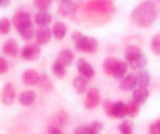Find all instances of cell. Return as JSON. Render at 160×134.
<instances>
[{
	"label": "cell",
	"mask_w": 160,
	"mask_h": 134,
	"mask_svg": "<svg viewBox=\"0 0 160 134\" xmlns=\"http://www.w3.org/2000/svg\"><path fill=\"white\" fill-rule=\"evenodd\" d=\"M9 69V64H8V61L4 59L3 57H0V74L6 73Z\"/></svg>",
	"instance_id": "37"
},
{
	"label": "cell",
	"mask_w": 160,
	"mask_h": 134,
	"mask_svg": "<svg viewBox=\"0 0 160 134\" xmlns=\"http://www.w3.org/2000/svg\"><path fill=\"white\" fill-rule=\"evenodd\" d=\"M112 104H113V102L111 101L110 99H106L104 103H102L105 113L107 114V116H109V117H112Z\"/></svg>",
	"instance_id": "35"
},
{
	"label": "cell",
	"mask_w": 160,
	"mask_h": 134,
	"mask_svg": "<svg viewBox=\"0 0 160 134\" xmlns=\"http://www.w3.org/2000/svg\"><path fill=\"white\" fill-rule=\"evenodd\" d=\"M102 128H104V126L100 121H93L88 126V130H89L90 134H100Z\"/></svg>",
	"instance_id": "32"
},
{
	"label": "cell",
	"mask_w": 160,
	"mask_h": 134,
	"mask_svg": "<svg viewBox=\"0 0 160 134\" xmlns=\"http://www.w3.org/2000/svg\"><path fill=\"white\" fill-rule=\"evenodd\" d=\"M99 103H100L99 90L97 88H95V87L90 88L88 90L86 100H84V106H86V109L93 110V109H95V107L98 106Z\"/></svg>",
	"instance_id": "5"
},
{
	"label": "cell",
	"mask_w": 160,
	"mask_h": 134,
	"mask_svg": "<svg viewBox=\"0 0 160 134\" xmlns=\"http://www.w3.org/2000/svg\"><path fill=\"white\" fill-rule=\"evenodd\" d=\"M11 3L10 0H0V7H8Z\"/></svg>",
	"instance_id": "40"
},
{
	"label": "cell",
	"mask_w": 160,
	"mask_h": 134,
	"mask_svg": "<svg viewBox=\"0 0 160 134\" xmlns=\"http://www.w3.org/2000/svg\"><path fill=\"white\" fill-rule=\"evenodd\" d=\"M51 33L53 35L56 40H62L64 39V37L68 33V26H66L64 23L62 22H57L52 27V30H51Z\"/></svg>",
	"instance_id": "21"
},
{
	"label": "cell",
	"mask_w": 160,
	"mask_h": 134,
	"mask_svg": "<svg viewBox=\"0 0 160 134\" xmlns=\"http://www.w3.org/2000/svg\"><path fill=\"white\" fill-rule=\"evenodd\" d=\"M77 69H78L79 73L81 74V76L84 77V78L89 79L94 76V69H93V67L88 62L86 59L80 58L77 61Z\"/></svg>",
	"instance_id": "6"
},
{
	"label": "cell",
	"mask_w": 160,
	"mask_h": 134,
	"mask_svg": "<svg viewBox=\"0 0 160 134\" xmlns=\"http://www.w3.org/2000/svg\"><path fill=\"white\" fill-rule=\"evenodd\" d=\"M38 85L41 87L42 91H44V92H50L51 90L53 89L52 82H51V79L49 78V76L45 73L40 74V81H38Z\"/></svg>",
	"instance_id": "25"
},
{
	"label": "cell",
	"mask_w": 160,
	"mask_h": 134,
	"mask_svg": "<svg viewBox=\"0 0 160 134\" xmlns=\"http://www.w3.org/2000/svg\"><path fill=\"white\" fill-rule=\"evenodd\" d=\"M75 42V48L82 53H95L98 50V42L95 39L90 38L80 31H75L72 35Z\"/></svg>",
	"instance_id": "2"
},
{
	"label": "cell",
	"mask_w": 160,
	"mask_h": 134,
	"mask_svg": "<svg viewBox=\"0 0 160 134\" xmlns=\"http://www.w3.org/2000/svg\"><path fill=\"white\" fill-rule=\"evenodd\" d=\"M22 83L27 86H35L38 84L40 81V73L37 70H33V69H29V70H26L22 75Z\"/></svg>",
	"instance_id": "9"
},
{
	"label": "cell",
	"mask_w": 160,
	"mask_h": 134,
	"mask_svg": "<svg viewBox=\"0 0 160 134\" xmlns=\"http://www.w3.org/2000/svg\"><path fill=\"white\" fill-rule=\"evenodd\" d=\"M68 113L65 110H61L59 112H57L55 115H53L52 119H51V127L60 129L61 127H64L65 126L66 121H68Z\"/></svg>",
	"instance_id": "17"
},
{
	"label": "cell",
	"mask_w": 160,
	"mask_h": 134,
	"mask_svg": "<svg viewBox=\"0 0 160 134\" xmlns=\"http://www.w3.org/2000/svg\"><path fill=\"white\" fill-rule=\"evenodd\" d=\"M151 50L155 55L159 56L160 54V35H155L151 41Z\"/></svg>",
	"instance_id": "30"
},
{
	"label": "cell",
	"mask_w": 160,
	"mask_h": 134,
	"mask_svg": "<svg viewBox=\"0 0 160 134\" xmlns=\"http://www.w3.org/2000/svg\"><path fill=\"white\" fill-rule=\"evenodd\" d=\"M146 63H148V58L145 57V55H142L140 56L138 59H136V60L131 61L129 62V66L131 67V69L135 71H141L144 69V67L146 66Z\"/></svg>",
	"instance_id": "26"
},
{
	"label": "cell",
	"mask_w": 160,
	"mask_h": 134,
	"mask_svg": "<svg viewBox=\"0 0 160 134\" xmlns=\"http://www.w3.org/2000/svg\"><path fill=\"white\" fill-rule=\"evenodd\" d=\"M2 51L7 56L15 57L18 54V44H17V41L13 38L8 39L6 42L3 43V45H2Z\"/></svg>",
	"instance_id": "11"
},
{
	"label": "cell",
	"mask_w": 160,
	"mask_h": 134,
	"mask_svg": "<svg viewBox=\"0 0 160 134\" xmlns=\"http://www.w3.org/2000/svg\"><path fill=\"white\" fill-rule=\"evenodd\" d=\"M37 99V94L33 90H26L19 94V103L24 106H29Z\"/></svg>",
	"instance_id": "23"
},
{
	"label": "cell",
	"mask_w": 160,
	"mask_h": 134,
	"mask_svg": "<svg viewBox=\"0 0 160 134\" xmlns=\"http://www.w3.org/2000/svg\"><path fill=\"white\" fill-rule=\"evenodd\" d=\"M149 96V92L148 88H140V89H135L132 94V100L131 101L135 102L136 104L141 105L148 100Z\"/></svg>",
	"instance_id": "22"
},
{
	"label": "cell",
	"mask_w": 160,
	"mask_h": 134,
	"mask_svg": "<svg viewBox=\"0 0 160 134\" xmlns=\"http://www.w3.org/2000/svg\"><path fill=\"white\" fill-rule=\"evenodd\" d=\"M11 29V22L9 19L3 17L0 19V35H8Z\"/></svg>",
	"instance_id": "33"
},
{
	"label": "cell",
	"mask_w": 160,
	"mask_h": 134,
	"mask_svg": "<svg viewBox=\"0 0 160 134\" xmlns=\"http://www.w3.org/2000/svg\"><path fill=\"white\" fill-rule=\"evenodd\" d=\"M74 58H75V56H74L73 51L71 50H68V48H65V50H62L61 51H59L56 61H58L59 63H61L62 66H64L66 68V67L71 66V64L73 63Z\"/></svg>",
	"instance_id": "12"
},
{
	"label": "cell",
	"mask_w": 160,
	"mask_h": 134,
	"mask_svg": "<svg viewBox=\"0 0 160 134\" xmlns=\"http://www.w3.org/2000/svg\"><path fill=\"white\" fill-rule=\"evenodd\" d=\"M35 40H37L38 45H44L47 44L51 40L52 33H51L50 28L48 27H40L35 32Z\"/></svg>",
	"instance_id": "8"
},
{
	"label": "cell",
	"mask_w": 160,
	"mask_h": 134,
	"mask_svg": "<svg viewBox=\"0 0 160 134\" xmlns=\"http://www.w3.org/2000/svg\"><path fill=\"white\" fill-rule=\"evenodd\" d=\"M127 116V105L122 101L113 102L112 104V117L115 118H124Z\"/></svg>",
	"instance_id": "18"
},
{
	"label": "cell",
	"mask_w": 160,
	"mask_h": 134,
	"mask_svg": "<svg viewBox=\"0 0 160 134\" xmlns=\"http://www.w3.org/2000/svg\"><path fill=\"white\" fill-rule=\"evenodd\" d=\"M120 88L124 91H131L136 89V79L135 74L125 75L120 82Z\"/></svg>",
	"instance_id": "19"
},
{
	"label": "cell",
	"mask_w": 160,
	"mask_h": 134,
	"mask_svg": "<svg viewBox=\"0 0 160 134\" xmlns=\"http://www.w3.org/2000/svg\"><path fill=\"white\" fill-rule=\"evenodd\" d=\"M74 134H90V132L88 130V127H86V126H80V127L76 128Z\"/></svg>",
	"instance_id": "38"
},
{
	"label": "cell",
	"mask_w": 160,
	"mask_h": 134,
	"mask_svg": "<svg viewBox=\"0 0 160 134\" xmlns=\"http://www.w3.org/2000/svg\"><path fill=\"white\" fill-rule=\"evenodd\" d=\"M157 14L158 10L154 2L143 1L133 9L131 13V19L138 27L148 28L156 20Z\"/></svg>",
	"instance_id": "1"
},
{
	"label": "cell",
	"mask_w": 160,
	"mask_h": 134,
	"mask_svg": "<svg viewBox=\"0 0 160 134\" xmlns=\"http://www.w3.org/2000/svg\"><path fill=\"white\" fill-rule=\"evenodd\" d=\"M34 2V7L37 8L38 11H47L51 6L50 0H35Z\"/></svg>",
	"instance_id": "34"
},
{
	"label": "cell",
	"mask_w": 160,
	"mask_h": 134,
	"mask_svg": "<svg viewBox=\"0 0 160 134\" xmlns=\"http://www.w3.org/2000/svg\"><path fill=\"white\" fill-rule=\"evenodd\" d=\"M126 105H127V115L130 116L131 118H135L139 114V112H140V105L136 104L135 102L130 101Z\"/></svg>",
	"instance_id": "31"
},
{
	"label": "cell",
	"mask_w": 160,
	"mask_h": 134,
	"mask_svg": "<svg viewBox=\"0 0 160 134\" xmlns=\"http://www.w3.org/2000/svg\"><path fill=\"white\" fill-rule=\"evenodd\" d=\"M52 20V16L48 11H38L34 15V22L35 24L40 27H48V25Z\"/></svg>",
	"instance_id": "13"
},
{
	"label": "cell",
	"mask_w": 160,
	"mask_h": 134,
	"mask_svg": "<svg viewBox=\"0 0 160 134\" xmlns=\"http://www.w3.org/2000/svg\"><path fill=\"white\" fill-rule=\"evenodd\" d=\"M17 32L19 33V35L22 37L24 40H31L35 35V29H34V25L32 22L28 23V24L22 25V27L17 28Z\"/></svg>",
	"instance_id": "14"
},
{
	"label": "cell",
	"mask_w": 160,
	"mask_h": 134,
	"mask_svg": "<svg viewBox=\"0 0 160 134\" xmlns=\"http://www.w3.org/2000/svg\"><path fill=\"white\" fill-rule=\"evenodd\" d=\"M30 22H32V20H31V15L27 12L15 13L14 16H13V19H12V23L16 29L19 27H22V25L28 24V23H30Z\"/></svg>",
	"instance_id": "16"
},
{
	"label": "cell",
	"mask_w": 160,
	"mask_h": 134,
	"mask_svg": "<svg viewBox=\"0 0 160 134\" xmlns=\"http://www.w3.org/2000/svg\"><path fill=\"white\" fill-rule=\"evenodd\" d=\"M118 62H120V59H118V58H114V57L106 58L104 61V64H102L105 73L108 74V75L113 76V74H114V72L118 68Z\"/></svg>",
	"instance_id": "20"
},
{
	"label": "cell",
	"mask_w": 160,
	"mask_h": 134,
	"mask_svg": "<svg viewBox=\"0 0 160 134\" xmlns=\"http://www.w3.org/2000/svg\"><path fill=\"white\" fill-rule=\"evenodd\" d=\"M47 134H63L62 131H60V129H57V128H53V127H50L48 128L47 130Z\"/></svg>",
	"instance_id": "39"
},
{
	"label": "cell",
	"mask_w": 160,
	"mask_h": 134,
	"mask_svg": "<svg viewBox=\"0 0 160 134\" xmlns=\"http://www.w3.org/2000/svg\"><path fill=\"white\" fill-rule=\"evenodd\" d=\"M135 79H136V89L148 88L149 82H151V76H149L148 72L143 69L141 71H138V73L135 75Z\"/></svg>",
	"instance_id": "10"
},
{
	"label": "cell",
	"mask_w": 160,
	"mask_h": 134,
	"mask_svg": "<svg viewBox=\"0 0 160 134\" xmlns=\"http://www.w3.org/2000/svg\"><path fill=\"white\" fill-rule=\"evenodd\" d=\"M51 71H52L53 75L58 78H62L65 76L66 74V68L64 66H62L61 63H59L58 61H55L51 66Z\"/></svg>",
	"instance_id": "28"
},
{
	"label": "cell",
	"mask_w": 160,
	"mask_h": 134,
	"mask_svg": "<svg viewBox=\"0 0 160 134\" xmlns=\"http://www.w3.org/2000/svg\"><path fill=\"white\" fill-rule=\"evenodd\" d=\"M78 9V1L75 0H62L59 4V14L63 17H73Z\"/></svg>",
	"instance_id": "3"
},
{
	"label": "cell",
	"mask_w": 160,
	"mask_h": 134,
	"mask_svg": "<svg viewBox=\"0 0 160 134\" xmlns=\"http://www.w3.org/2000/svg\"><path fill=\"white\" fill-rule=\"evenodd\" d=\"M73 85H74V88H75V90H76L77 94H82L87 91L88 86H89V81L80 75V76L75 77Z\"/></svg>",
	"instance_id": "24"
},
{
	"label": "cell",
	"mask_w": 160,
	"mask_h": 134,
	"mask_svg": "<svg viewBox=\"0 0 160 134\" xmlns=\"http://www.w3.org/2000/svg\"><path fill=\"white\" fill-rule=\"evenodd\" d=\"M118 130L121 134H132L133 133V123L129 120H124L118 126Z\"/></svg>",
	"instance_id": "29"
},
{
	"label": "cell",
	"mask_w": 160,
	"mask_h": 134,
	"mask_svg": "<svg viewBox=\"0 0 160 134\" xmlns=\"http://www.w3.org/2000/svg\"><path fill=\"white\" fill-rule=\"evenodd\" d=\"M142 55H143V51H142L141 48H139L138 46H136V45H128L127 47H126L125 51H124V56H125L128 63L136 60V59H138Z\"/></svg>",
	"instance_id": "15"
},
{
	"label": "cell",
	"mask_w": 160,
	"mask_h": 134,
	"mask_svg": "<svg viewBox=\"0 0 160 134\" xmlns=\"http://www.w3.org/2000/svg\"><path fill=\"white\" fill-rule=\"evenodd\" d=\"M149 134H160V120L157 119L149 127Z\"/></svg>",
	"instance_id": "36"
},
{
	"label": "cell",
	"mask_w": 160,
	"mask_h": 134,
	"mask_svg": "<svg viewBox=\"0 0 160 134\" xmlns=\"http://www.w3.org/2000/svg\"><path fill=\"white\" fill-rule=\"evenodd\" d=\"M15 97H16V92H15L14 86H13L11 83H7L3 86V89H2V92H1L2 103L6 105L12 104L15 99Z\"/></svg>",
	"instance_id": "7"
},
{
	"label": "cell",
	"mask_w": 160,
	"mask_h": 134,
	"mask_svg": "<svg viewBox=\"0 0 160 134\" xmlns=\"http://www.w3.org/2000/svg\"><path fill=\"white\" fill-rule=\"evenodd\" d=\"M41 53L42 50L37 43H29L22 48V57L27 61H34L40 58Z\"/></svg>",
	"instance_id": "4"
},
{
	"label": "cell",
	"mask_w": 160,
	"mask_h": 134,
	"mask_svg": "<svg viewBox=\"0 0 160 134\" xmlns=\"http://www.w3.org/2000/svg\"><path fill=\"white\" fill-rule=\"evenodd\" d=\"M127 69H128V64L126 63L125 61L120 60V62H118V64L117 70H115L114 74H113V77L121 81V79L125 76V74L127 73Z\"/></svg>",
	"instance_id": "27"
}]
</instances>
